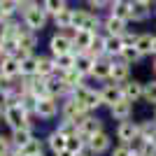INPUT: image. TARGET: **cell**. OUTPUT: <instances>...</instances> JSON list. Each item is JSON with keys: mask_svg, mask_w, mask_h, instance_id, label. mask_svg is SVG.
Masks as SVG:
<instances>
[{"mask_svg": "<svg viewBox=\"0 0 156 156\" xmlns=\"http://www.w3.org/2000/svg\"><path fill=\"white\" fill-rule=\"evenodd\" d=\"M49 14L44 12V7L40 5L37 0L33 2V5H28L26 9H21V21H23V26L28 28V30L33 33H42L47 28V23H49Z\"/></svg>", "mask_w": 156, "mask_h": 156, "instance_id": "1", "label": "cell"}, {"mask_svg": "<svg viewBox=\"0 0 156 156\" xmlns=\"http://www.w3.org/2000/svg\"><path fill=\"white\" fill-rule=\"evenodd\" d=\"M72 30H89V33H100L103 30V16L98 12L91 9H75V23H72Z\"/></svg>", "mask_w": 156, "mask_h": 156, "instance_id": "2", "label": "cell"}, {"mask_svg": "<svg viewBox=\"0 0 156 156\" xmlns=\"http://www.w3.org/2000/svg\"><path fill=\"white\" fill-rule=\"evenodd\" d=\"M72 98L79 100V103L84 105V110L91 112V114H96V112L103 107V103H100V89H96V86H91V84H82L79 89H75V91H72Z\"/></svg>", "mask_w": 156, "mask_h": 156, "instance_id": "3", "label": "cell"}, {"mask_svg": "<svg viewBox=\"0 0 156 156\" xmlns=\"http://www.w3.org/2000/svg\"><path fill=\"white\" fill-rule=\"evenodd\" d=\"M86 114H91V112H86L84 105L72 98V93L68 98L61 100V119H65V121H75V124L79 126V124H82V119H84Z\"/></svg>", "mask_w": 156, "mask_h": 156, "instance_id": "4", "label": "cell"}, {"mask_svg": "<svg viewBox=\"0 0 156 156\" xmlns=\"http://www.w3.org/2000/svg\"><path fill=\"white\" fill-rule=\"evenodd\" d=\"M75 44H72V30H56L49 37V56H63V54H72Z\"/></svg>", "mask_w": 156, "mask_h": 156, "instance_id": "5", "label": "cell"}, {"mask_svg": "<svg viewBox=\"0 0 156 156\" xmlns=\"http://www.w3.org/2000/svg\"><path fill=\"white\" fill-rule=\"evenodd\" d=\"M12 130L16 128H30V117L21 105H7L5 107V119H2Z\"/></svg>", "mask_w": 156, "mask_h": 156, "instance_id": "6", "label": "cell"}, {"mask_svg": "<svg viewBox=\"0 0 156 156\" xmlns=\"http://www.w3.org/2000/svg\"><path fill=\"white\" fill-rule=\"evenodd\" d=\"M86 147L93 151V156H105V154H110L112 147H114V135L107 133V130H100V133H96L93 137H89V144H86Z\"/></svg>", "mask_w": 156, "mask_h": 156, "instance_id": "7", "label": "cell"}, {"mask_svg": "<svg viewBox=\"0 0 156 156\" xmlns=\"http://www.w3.org/2000/svg\"><path fill=\"white\" fill-rule=\"evenodd\" d=\"M61 114V100L58 98H40L37 100V110H35V117L42 119V121H51V119H56Z\"/></svg>", "mask_w": 156, "mask_h": 156, "instance_id": "8", "label": "cell"}, {"mask_svg": "<svg viewBox=\"0 0 156 156\" xmlns=\"http://www.w3.org/2000/svg\"><path fill=\"white\" fill-rule=\"evenodd\" d=\"M119 100H124V91H121V84H114V82H105L100 86V103H103L105 110H110Z\"/></svg>", "mask_w": 156, "mask_h": 156, "instance_id": "9", "label": "cell"}, {"mask_svg": "<svg viewBox=\"0 0 156 156\" xmlns=\"http://www.w3.org/2000/svg\"><path fill=\"white\" fill-rule=\"evenodd\" d=\"M135 135H140V121H133V119L121 121V124H117V128H114V137H117V142H121V144H128Z\"/></svg>", "mask_w": 156, "mask_h": 156, "instance_id": "10", "label": "cell"}, {"mask_svg": "<svg viewBox=\"0 0 156 156\" xmlns=\"http://www.w3.org/2000/svg\"><path fill=\"white\" fill-rule=\"evenodd\" d=\"M100 130H105V121L96 114H86L84 119H82V124H79V133L86 137V144H89V137H93L96 133H100Z\"/></svg>", "mask_w": 156, "mask_h": 156, "instance_id": "11", "label": "cell"}, {"mask_svg": "<svg viewBox=\"0 0 156 156\" xmlns=\"http://www.w3.org/2000/svg\"><path fill=\"white\" fill-rule=\"evenodd\" d=\"M121 91H124L126 100H130V103H140V100H144V82H142V79H133V77H130L128 82L121 84Z\"/></svg>", "mask_w": 156, "mask_h": 156, "instance_id": "12", "label": "cell"}, {"mask_svg": "<svg viewBox=\"0 0 156 156\" xmlns=\"http://www.w3.org/2000/svg\"><path fill=\"white\" fill-rule=\"evenodd\" d=\"M112 63H114V58H110V56L96 58V65H93V70H91V79H96V82H100V84L110 82V77H112Z\"/></svg>", "mask_w": 156, "mask_h": 156, "instance_id": "13", "label": "cell"}, {"mask_svg": "<svg viewBox=\"0 0 156 156\" xmlns=\"http://www.w3.org/2000/svg\"><path fill=\"white\" fill-rule=\"evenodd\" d=\"M93 40H96V33L89 30H72V54H89V49L93 47Z\"/></svg>", "mask_w": 156, "mask_h": 156, "instance_id": "14", "label": "cell"}, {"mask_svg": "<svg viewBox=\"0 0 156 156\" xmlns=\"http://www.w3.org/2000/svg\"><path fill=\"white\" fill-rule=\"evenodd\" d=\"M133 110H135V103H130V100H119L114 107H110V119L112 121H117V124H121V121H128V119H133Z\"/></svg>", "mask_w": 156, "mask_h": 156, "instance_id": "15", "label": "cell"}, {"mask_svg": "<svg viewBox=\"0 0 156 156\" xmlns=\"http://www.w3.org/2000/svg\"><path fill=\"white\" fill-rule=\"evenodd\" d=\"M126 30H130L128 28V21H121L117 19V16H112V14H105L103 16V35H124Z\"/></svg>", "mask_w": 156, "mask_h": 156, "instance_id": "16", "label": "cell"}, {"mask_svg": "<svg viewBox=\"0 0 156 156\" xmlns=\"http://www.w3.org/2000/svg\"><path fill=\"white\" fill-rule=\"evenodd\" d=\"M0 75L5 79H19L21 77V63L16 56H2L0 58Z\"/></svg>", "mask_w": 156, "mask_h": 156, "instance_id": "17", "label": "cell"}, {"mask_svg": "<svg viewBox=\"0 0 156 156\" xmlns=\"http://www.w3.org/2000/svg\"><path fill=\"white\" fill-rule=\"evenodd\" d=\"M47 93H49L51 98L63 100V98H68L72 91L65 86V82L61 79V75H51V77H47Z\"/></svg>", "mask_w": 156, "mask_h": 156, "instance_id": "18", "label": "cell"}, {"mask_svg": "<svg viewBox=\"0 0 156 156\" xmlns=\"http://www.w3.org/2000/svg\"><path fill=\"white\" fill-rule=\"evenodd\" d=\"M130 12H133V0H112L110 9H107V14L121 21H128V23H130Z\"/></svg>", "mask_w": 156, "mask_h": 156, "instance_id": "19", "label": "cell"}, {"mask_svg": "<svg viewBox=\"0 0 156 156\" xmlns=\"http://www.w3.org/2000/svg\"><path fill=\"white\" fill-rule=\"evenodd\" d=\"M103 44H105V56H110V58H119L124 51L121 35H103Z\"/></svg>", "mask_w": 156, "mask_h": 156, "instance_id": "20", "label": "cell"}, {"mask_svg": "<svg viewBox=\"0 0 156 156\" xmlns=\"http://www.w3.org/2000/svg\"><path fill=\"white\" fill-rule=\"evenodd\" d=\"M130 68H133V65L124 63L121 58H114V63H112V77H110V82H114V84H124V82H128V79H130Z\"/></svg>", "mask_w": 156, "mask_h": 156, "instance_id": "21", "label": "cell"}, {"mask_svg": "<svg viewBox=\"0 0 156 156\" xmlns=\"http://www.w3.org/2000/svg\"><path fill=\"white\" fill-rule=\"evenodd\" d=\"M23 23V21H21ZM19 49H23V51H28V54H35V47H37V33H33V30H28L26 26H21V30H19Z\"/></svg>", "mask_w": 156, "mask_h": 156, "instance_id": "22", "label": "cell"}, {"mask_svg": "<svg viewBox=\"0 0 156 156\" xmlns=\"http://www.w3.org/2000/svg\"><path fill=\"white\" fill-rule=\"evenodd\" d=\"M44 144L49 147V151H51V154L56 156V154H61V151H65V147H68V137H65V135H61L58 130L54 128L51 133H49V135L44 137Z\"/></svg>", "mask_w": 156, "mask_h": 156, "instance_id": "23", "label": "cell"}, {"mask_svg": "<svg viewBox=\"0 0 156 156\" xmlns=\"http://www.w3.org/2000/svg\"><path fill=\"white\" fill-rule=\"evenodd\" d=\"M154 37H156V33H151V30L137 33L135 47H137V51L142 54L144 58H147V56H151V51H154Z\"/></svg>", "mask_w": 156, "mask_h": 156, "instance_id": "24", "label": "cell"}, {"mask_svg": "<svg viewBox=\"0 0 156 156\" xmlns=\"http://www.w3.org/2000/svg\"><path fill=\"white\" fill-rule=\"evenodd\" d=\"M54 26L58 30H72V23H75V7H65L63 12H58L56 16H51Z\"/></svg>", "mask_w": 156, "mask_h": 156, "instance_id": "25", "label": "cell"}, {"mask_svg": "<svg viewBox=\"0 0 156 156\" xmlns=\"http://www.w3.org/2000/svg\"><path fill=\"white\" fill-rule=\"evenodd\" d=\"M93 65H96V58H93L91 54H75V70L82 72L86 79L91 77Z\"/></svg>", "mask_w": 156, "mask_h": 156, "instance_id": "26", "label": "cell"}, {"mask_svg": "<svg viewBox=\"0 0 156 156\" xmlns=\"http://www.w3.org/2000/svg\"><path fill=\"white\" fill-rule=\"evenodd\" d=\"M33 137H35V133H33V126H30V128H16V130H12L9 140H12V144L16 147V149H21V147H26V144L30 142Z\"/></svg>", "mask_w": 156, "mask_h": 156, "instance_id": "27", "label": "cell"}, {"mask_svg": "<svg viewBox=\"0 0 156 156\" xmlns=\"http://www.w3.org/2000/svg\"><path fill=\"white\" fill-rule=\"evenodd\" d=\"M61 79L65 82V86H68L70 91H75V89H79L82 84H86V77L82 75V72H77L75 68H72V70H68V72H63V75H61Z\"/></svg>", "mask_w": 156, "mask_h": 156, "instance_id": "28", "label": "cell"}, {"mask_svg": "<svg viewBox=\"0 0 156 156\" xmlns=\"http://www.w3.org/2000/svg\"><path fill=\"white\" fill-rule=\"evenodd\" d=\"M19 63H21V77L37 75V54H28L26 58H19Z\"/></svg>", "mask_w": 156, "mask_h": 156, "instance_id": "29", "label": "cell"}, {"mask_svg": "<svg viewBox=\"0 0 156 156\" xmlns=\"http://www.w3.org/2000/svg\"><path fill=\"white\" fill-rule=\"evenodd\" d=\"M37 75L40 77H51V75H56L54 56H37Z\"/></svg>", "mask_w": 156, "mask_h": 156, "instance_id": "30", "label": "cell"}, {"mask_svg": "<svg viewBox=\"0 0 156 156\" xmlns=\"http://www.w3.org/2000/svg\"><path fill=\"white\" fill-rule=\"evenodd\" d=\"M54 65H56V75L72 70L75 68V54H63V56H54Z\"/></svg>", "mask_w": 156, "mask_h": 156, "instance_id": "31", "label": "cell"}, {"mask_svg": "<svg viewBox=\"0 0 156 156\" xmlns=\"http://www.w3.org/2000/svg\"><path fill=\"white\" fill-rule=\"evenodd\" d=\"M149 16H151V7L133 2V12H130V21L133 23H144V21H149Z\"/></svg>", "mask_w": 156, "mask_h": 156, "instance_id": "32", "label": "cell"}, {"mask_svg": "<svg viewBox=\"0 0 156 156\" xmlns=\"http://www.w3.org/2000/svg\"><path fill=\"white\" fill-rule=\"evenodd\" d=\"M40 5L44 7V12L49 14V16H56L58 12H63L65 7H70L68 0H40Z\"/></svg>", "mask_w": 156, "mask_h": 156, "instance_id": "33", "label": "cell"}, {"mask_svg": "<svg viewBox=\"0 0 156 156\" xmlns=\"http://www.w3.org/2000/svg\"><path fill=\"white\" fill-rule=\"evenodd\" d=\"M119 58L124 61V63H128V65H137L140 61H144V56L137 51V47H124V51H121Z\"/></svg>", "mask_w": 156, "mask_h": 156, "instance_id": "34", "label": "cell"}, {"mask_svg": "<svg viewBox=\"0 0 156 156\" xmlns=\"http://www.w3.org/2000/svg\"><path fill=\"white\" fill-rule=\"evenodd\" d=\"M68 151H72V154H82V151L86 149V137L82 135V133H77V135L68 137V147H65Z\"/></svg>", "mask_w": 156, "mask_h": 156, "instance_id": "35", "label": "cell"}, {"mask_svg": "<svg viewBox=\"0 0 156 156\" xmlns=\"http://www.w3.org/2000/svg\"><path fill=\"white\" fill-rule=\"evenodd\" d=\"M56 130H58L61 135H65V137H72V135H77V133H79V126L75 124V121H65V119H61L58 126H56Z\"/></svg>", "mask_w": 156, "mask_h": 156, "instance_id": "36", "label": "cell"}, {"mask_svg": "<svg viewBox=\"0 0 156 156\" xmlns=\"http://www.w3.org/2000/svg\"><path fill=\"white\" fill-rule=\"evenodd\" d=\"M144 103L156 107V77L149 79V82H144Z\"/></svg>", "mask_w": 156, "mask_h": 156, "instance_id": "37", "label": "cell"}, {"mask_svg": "<svg viewBox=\"0 0 156 156\" xmlns=\"http://www.w3.org/2000/svg\"><path fill=\"white\" fill-rule=\"evenodd\" d=\"M2 42V54L5 56H16L19 54V40H0Z\"/></svg>", "mask_w": 156, "mask_h": 156, "instance_id": "38", "label": "cell"}, {"mask_svg": "<svg viewBox=\"0 0 156 156\" xmlns=\"http://www.w3.org/2000/svg\"><path fill=\"white\" fill-rule=\"evenodd\" d=\"M144 142H147V140H144V135H142V133H140V135H135V137H133V140H130V142H128V149L130 151H133V154H140V151H142V147H144Z\"/></svg>", "mask_w": 156, "mask_h": 156, "instance_id": "39", "label": "cell"}, {"mask_svg": "<svg viewBox=\"0 0 156 156\" xmlns=\"http://www.w3.org/2000/svg\"><path fill=\"white\" fill-rule=\"evenodd\" d=\"M12 151H14L12 140H9V137H5V135H0V156H9Z\"/></svg>", "mask_w": 156, "mask_h": 156, "instance_id": "40", "label": "cell"}, {"mask_svg": "<svg viewBox=\"0 0 156 156\" xmlns=\"http://www.w3.org/2000/svg\"><path fill=\"white\" fill-rule=\"evenodd\" d=\"M110 156H135V154H133V151L128 149V144H121V142H117L114 147H112Z\"/></svg>", "mask_w": 156, "mask_h": 156, "instance_id": "41", "label": "cell"}, {"mask_svg": "<svg viewBox=\"0 0 156 156\" xmlns=\"http://www.w3.org/2000/svg\"><path fill=\"white\" fill-rule=\"evenodd\" d=\"M137 156H156V142L154 140H147L144 147H142V151H140Z\"/></svg>", "mask_w": 156, "mask_h": 156, "instance_id": "42", "label": "cell"}, {"mask_svg": "<svg viewBox=\"0 0 156 156\" xmlns=\"http://www.w3.org/2000/svg\"><path fill=\"white\" fill-rule=\"evenodd\" d=\"M121 40H124V47H135L137 33H135V30H126L124 35H121Z\"/></svg>", "mask_w": 156, "mask_h": 156, "instance_id": "43", "label": "cell"}, {"mask_svg": "<svg viewBox=\"0 0 156 156\" xmlns=\"http://www.w3.org/2000/svg\"><path fill=\"white\" fill-rule=\"evenodd\" d=\"M133 2H137V5H144V7H154L156 0H133Z\"/></svg>", "mask_w": 156, "mask_h": 156, "instance_id": "44", "label": "cell"}, {"mask_svg": "<svg viewBox=\"0 0 156 156\" xmlns=\"http://www.w3.org/2000/svg\"><path fill=\"white\" fill-rule=\"evenodd\" d=\"M5 119V103H2V98H0V121Z\"/></svg>", "mask_w": 156, "mask_h": 156, "instance_id": "45", "label": "cell"}, {"mask_svg": "<svg viewBox=\"0 0 156 156\" xmlns=\"http://www.w3.org/2000/svg\"><path fill=\"white\" fill-rule=\"evenodd\" d=\"M75 156H93V151H91V149H89V147H86V149H84V151H82V154H75Z\"/></svg>", "mask_w": 156, "mask_h": 156, "instance_id": "46", "label": "cell"}, {"mask_svg": "<svg viewBox=\"0 0 156 156\" xmlns=\"http://www.w3.org/2000/svg\"><path fill=\"white\" fill-rule=\"evenodd\" d=\"M151 58H154L151 61V70H154V77H156V56H151Z\"/></svg>", "mask_w": 156, "mask_h": 156, "instance_id": "47", "label": "cell"}, {"mask_svg": "<svg viewBox=\"0 0 156 156\" xmlns=\"http://www.w3.org/2000/svg\"><path fill=\"white\" fill-rule=\"evenodd\" d=\"M2 21H5V14H2V7H0V23H2Z\"/></svg>", "mask_w": 156, "mask_h": 156, "instance_id": "48", "label": "cell"}, {"mask_svg": "<svg viewBox=\"0 0 156 156\" xmlns=\"http://www.w3.org/2000/svg\"><path fill=\"white\" fill-rule=\"evenodd\" d=\"M151 56H156V37H154V51H151Z\"/></svg>", "mask_w": 156, "mask_h": 156, "instance_id": "49", "label": "cell"}, {"mask_svg": "<svg viewBox=\"0 0 156 156\" xmlns=\"http://www.w3.org/2000/svg\"><path fill=\"white\" fill-rule=\"evenodd\" d=\"M151 14H154V19H156V5H154V7H151Z\"/></svg>", "mask_w": 156, "mask_h": 156, "instance_id": "50", "label": "cell"}, {"mask_svg": "<svg viewBox=\"0 0 156 156\" xmlns=\"http://www.w3.org/2000/svg\"><path fill=\"white\" fill-rule=\"evenodd\" d=\"M151 119H154V121H156V107H154V112H151Z\"/></svg>", "mask_w": 156, "mask_h": 156, "instance_id": "51", "label": "cell"}, {"mask_svg": "<svg viewBox=\"0 0 156 156\" xmlns=\"http://www.w3.org/2000/svg\"><path fill=\"white\" fill-rule=\"evenodd\" d=\"M2 56H5V54H2V42H0V58H2Z\"/></svg>", "mask_w": 156, "mask_h": 156, "instance_id": "52", "label": "cell"}, {"mask_svg": "<svg viewBox=\"0 0 156 156\" xmlns=\"http://www.w3.org/2000/svg\"><path fill=\"white\" fill-rule=\"evenodd\" d=\"M0 84H2V75H0Z\"/></svg>", "mask_w": 156, "mask_h": 156, "instance_id": "53", "label": "cell"}, {"mask_svg": "<svg viewBox=\"0 0 156 156\" xmlns=\"http://www.w3.org/2000/svg\"><path fill=\"white\" fill-rule=\"evenodd\" d=\"M37 156H44V154H37Z\"/></svg>", "mask_w": 156, "mask_h": 156, "instance_id": "54", "label": "cell"}, {"mask_svg": "<svg viewBox=\"0 0 156 156\" xmlns=\"http://www.w3.org/2000/svg\"><path fill=\"white\" fill-rule=\"evenodd\" d=\"M82 2H86V0H82Z\"/></svg>", "mask_w": 156, "mask_h": 156, "instance_id": "55", "label": "cell"}]
</instances>
